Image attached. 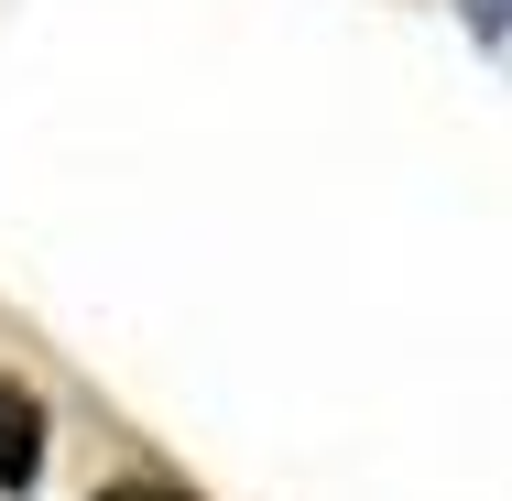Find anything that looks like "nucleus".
<instances>
[{"mask_svg":"<svg viewBox=\"0 0 512 501\" xmlns=\"http://www.w3.org/2000/svg\"><path fill=\"white\" fill-rule=\"evenodd\" d=\"M99 501H197V491H175V480H109Z\"/></svg>","mask_w":512,"mask_h":501,"instance_id":"f03ea898","label":"nucleus"},{"mask_svg":"<svg viewBox=\"0 0 512 501\" xmlns=\"http://www.w3.org/2000/svg\"><path fill=\"white\" fill-rule=\"evenodd\" d=\"M469 11H480V22H491V11H502V0H469Z\"/></svg>","mask_w":512,"mask_h":501,"instance_id":"7ed1b4c3","label":"nucleus"},{"mask_svg":"<svg viewBox=\"0 0 512 501\" xmlns=\"http://www.w3.org/2000/svg\"><path fill=\"white\" fill-rule=\"evenodd\" d=\"M44 436H55V425H44V393L0 371V491H11V501L44 491Z\"/></svg>","mask_w":512,"mask_h":501,"instance_id":"f257e3e1","label":"nucleus"}]
</instances>
